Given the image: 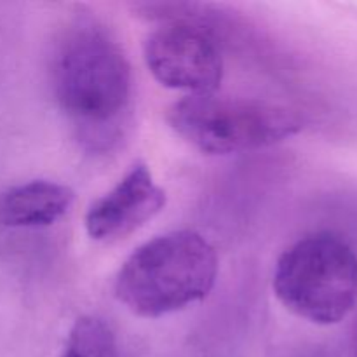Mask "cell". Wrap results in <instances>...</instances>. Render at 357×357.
<instances>
[{
  "instance_id": "obj_9",
  "label": "cell",
  "mask_w": 357,
  "mask_h": 357,
  "mask_svg": "<svg viewBox=\"0 0 357 357\" xmlns=\"http://www.w3.org/2000/svg\"><path fill=\"white\" fill-rule=\"evenodd\" d=\"M354 351H356V357H357V324H356V331H354Z\"/></svg>"
},
{
  "instance_id": "obj_8",
  "label": "cell",
  "mask_w": 357,
  "mask_h": 357,
  "mask_svg": "<svg viewBox=\"0 0 357 357\" xmlns=\"http://www.w3.org/2000/svg\"><path fill=\"white\" fill-rule=\"evenodd\" d=\"M61 357H119L114 333L98 317H79L70 330Z\"/></svg>"
},
{
  "instance_id": "obj_4",
  "label": "cell",
  "mask_w": 357,
  "mask_h": 357,
  "mask_svg": "<svg viewBox=\"0 0 357 357\" xmlns=\"http://www.w3.org/2000/svg\"><path fill=\"white\" fill-rule=\"evenodd\" d=\"M166 121L185 142L211 155L265 149L302 128L298 115L281 105L215 94L178 100L167 108Z\"/></svg>"
},
{
  "instance_id": "obj_6",
  "label": "cell",
  "mask_w": 357,
  "mask_h": 357,
  "mask_svg": "<svg viewBox=\"0 0 357 357\" xmlns=\"http://www.w3.org/2000/svg\"><path fill=\"white\" fill-rule=\"evenodd\" d=\"M166 206V192L145 164H136L108 194L93 202L86 230L94 241H119L142 229Z\"/></svg>"
},
{
  "instance_id": "obj_2",
  "label": "cell",
  "mask_w": 357,
  "mask_h": 357,
  "mask_svg": "<svg viewBox=\"0 0 357 357\" xmlns=\"http://www.w3.org/2000/svg\"><path fill=\"white\" fill-rule=\"evenodd\" d=\"M218 275V257L194 230H176L139 246L119 271L115 296L139 317H160L201 302Z\"/></svg>"
},
{
  "instance_id": "obj_7",
  "label": "cell",
  "mask_w": 357,
  "mask_h": 357,
  "mask_svg": "<svg viewBox=\"0 0 357 357\" xmlns=\"http://www.w3.org/2000/svg\"><path fill=\"white\" fill-rule=\"evenodd\" d=\"M75 194L70 187L35 180L3 192L0 197V223L16 229L47 227L70 209Z\"/></svg>"
},
{
  "instance_id": "obj_5",
  "label": "cell",
  "mask_w": 357,
  "mask_h": 357,
  "mask_svg": "<svg viewBox=\"0 0 357 357\" xmlns=\"http://www.w3.org/2000/svg\"><path fill=\"white\" fill-rule=\"evenodd\" d=\"M145 61L162 86L190 93L215 94L223 77V61L215 38L188 21H171L146 37Z\"/></svg>"
},
{
  "instance_id": "obj_3",
  "label": "cell",
  "mask_w": 357,
  "mask_h": 357,
  "mask_svg": "<svg viewBox=\"0 0 357 357\" xmlns=\"http://www.w3.org/2000/svg\"><path fill=\"white\" fill-rule=\"evenodd\" d=\"M274 293L279 302L314 324H337L357 303V255L330 232L307 236L278 260Z\"/></svg>"
},
{
  "instance_id": "obj_1",
  "label": "cell",
  "mask_w": 357,
  "mask_h": 357,
  "mask_svg": "<svg viewBox=\"0 0 357 357\" xmlns=\"http://www.w3.org/2000/svg\"><path fill=\"white\" fill-rule=\"evenodd\" d=\"M54 96L84 132H103L122 119L131 100V66L121 45L94 23L66 30L52 63Z\"/></svg>"
}]
</instances>
